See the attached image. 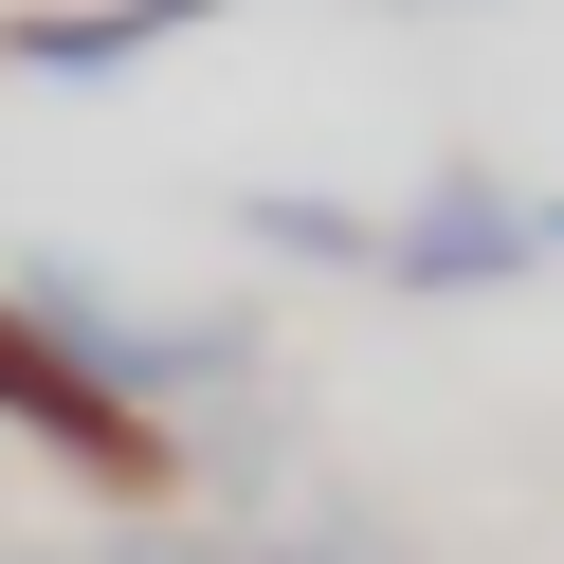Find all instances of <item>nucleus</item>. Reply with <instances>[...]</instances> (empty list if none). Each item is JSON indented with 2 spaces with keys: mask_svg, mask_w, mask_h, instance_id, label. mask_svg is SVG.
<instances>
[{
  "mask_svg": "<svg viewBox=\"0 0 564 564\" xmlns=\"http://www.w3.org/2000/svg\"><path fill=\"white\" fill-rule=\"evenodd\" d=\"M0 437H19V455H55L74 491H128V510H164V491L200 474V437H164L147 401H110V382H91L74 346L19 310V292H0Z\"/></svg>",
  "mask_w": 564,
  "mask_h": 564,
  "instance_id": "1",
  "label": "nucleus"
},
{
  "mask_svg": "<svg viewBox=\"0 0 564 564\" xmlns=\"http://www.w3.org/2000/svg\"><path fill=\"white\" fill-rule=\"evenodd\" d=\"M546 273V200H510V164H419V200L382 219V292H419V310H474V292H528Z\"/></svg>",
  "mask_w": 564,
  "mask_h": 564,
  "instance_id": "2",
  "label": "nucleus"
},
{
  "mask_svg": "<svg viewBox=\"0 0 564 564\" xmlns=\"http://www.w3.org/2000/svg\"><path fill=\"white\" fill-rule=\"evenodd\" d=\"M183 19H219V0H19V19H0V74H128V55H164Z\"/></svg>",
  "mask_w": 564,
  "mask_h": 564,
  "instance_id": "3",
  "label": "nucleus"
},
{
  "mask_svg": "<svg viewBox=\"0 0 564 564\" xmlns=\"http://www.w3.org/2000/svg\"><path fill=\"white\" fill-rule=\"evenodd\" d=\"M237 237H256V256H310V273H382V219H365V200H292V183H256V200H237Z\"/></svg>",
  "mask_w": 564,
  "mask_h": 564,
  "instance_id": "4",
  "label": "nucleus"
},
{
  "mask_svg": "<svg viewBox=\"0 0 564 564\" xmlns=\"http://www.w3.org/2000/svg\"><path fill=\"white\" fill-rule=\"evenodd\" d=\"M546 256H564V200H546Z\"/></svg>",
  "mask_w": 564,
  "mask_h": 564,
  "instance_id": "5",
  "label": "nucleus"
},
{
  "mask_svg": "<svg viewBox=\"0 0 564 564\" xmlns=\"http://www.w3.org/2000/svg\"><path fill=\"white\" fill-rule=\"evenodd\" d=\"M0 564H37V546H0Z\"/></svg>",
  "mask_w": 564,
  "mask_h": 564,
  "instance_id": "6",
  "label": "nucleus"
}]
</instances>
